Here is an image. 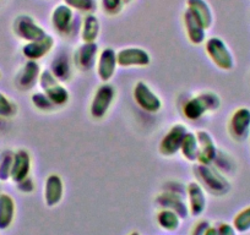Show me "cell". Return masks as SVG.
I'll use <instances>...</instances> for the list:
<instances>
[{"label": "cell", "mask_w": 250, "mask_h": 235, "mask_svg": "<svg viewBox=\"0 0 250 235\" xmlns=\"http://www.w3.org/2000/svg\"><path fill=\"white\" fill-rule=\"evenodd\" d=\"M199 184L203 186L204 190L213 196H225L229 193L230 184L227 180L223 173H221L215 165L200 164L199 163L194 170Z\"/></svg>", "instance_id": "6da1fadb"}, {"label": "cell", "mask_w": 250, "mask_h": 235, "mask_svg": "<svg viewBox=\"0 0 250 235\" xmlns=\"http://www.w3.org/2000/svg\"><path fill=\"white\" fill-rule=\"evenodd\" d=\"M221 107V98L215 92H204L185 103L183 113L189 120H198L208 112H216Z\"/></svg>", "instance_id": "7a4b0ae2"}, {"label": "cell", "mask_w": 250, "mask_h": 235, "mask_svg": "<svg viewBox=\"0 0 250 235\" xmlns=\"http://www.w3.org/2000/svg\"><path fill=\"white\" fill-rule=\"evenodd\" d=\"M206 53L217 68L229 71L234 68V57L228 45L218 37H211L205 43Z\"/></svg>", "instance_id": "3957f363"}, {"label": "cell", "mask_w": 250, "mask_h": 235, "mask_svg": "<svg viewBox=\"0 0 250 235\" xmlns=\"http://www.w3.org/2000/svg\"><path fill=\"white\" fill-rule=\"evenodd\" d=\"M38 82H40L41 88H42V92L54 103L55 107H62V105L68 103V90L64 86H62V83L54 78L50 70L42 71Z\"/></svg>", "instance_id": "277c9868"}, {"label": "cell", "mask_w": 250, "mask_h": 235, "mask_svg": "<svg viewBox=\"0 0 250 235\" xmlns=\"http://www.w3.org/2000/svg\"><path fill=\"white\" fill-rule=\"evenodd\" d=\"M13 31L16 37L26 43L40 40L48 35L30 15H19L14 20Z\"/></svg>", "instance_id": "5b68a950"}, {"label": "cell", "mask_w": 250, "mask_h": 235, "mask_svg": "<svg viewBox=\"0 0 250 235\" xmlns=\"http://www.w3.org/2000/svg\"><path fill=\"white\" fill-rule=\"evenodd\" d=\"M228 133L230 137L238 142H243L250 135V109L240 107L233 112L228 123Z\"/></svg>", "instance_id": "8992f818"}, {"label": "cell", "mask_w": 250, "mask_h": 235, "mask_svg": "<svg viewBox=\"0 0 250 235\" xmlns=\"http://www.w3.org/2000/svg\"><path fill=\"white\" fill-rule=\"evenodd\" d=\"M115 97V90L109 83H103L97 88L91 102L90 113L95 119H103L107 115Z\"/></svg>", "instance_id": "52a82bcc"}, {"label": "cell", "mask_w": 250, "mask_h": 235, "mask_svg": "<svg viewBox=\"0 0 250 235\" xmlns=\"http://www.w3.org/2000/svg\"><path fill=\"white\" fill-rule=\"evenodd\" d=\"M117 60L122 68H144L150 65L151 57L143 48L129 47L117 53Z\"/></svg>", "instance_id": "ba28073f"}, {"label": "cell", "mask_w": 250, "mask_h": 235, "mask_svg": "<svg viewBox=\"0 0 250 235\" xmlns=\"http://www.w3.org/2000/svg\"><path fill=\"white\" fill-rule=\"evenodd\" d=\"M134 99L136 104L147 113H157L162 108V102L158 96L144 81H139L134 87Z\"/></svg>", "instance_id": "9c48e42d"}, {"label": "cell", "mask_w": 250, "mask_h": 235, "mask_svg": "<svg viewBox=\"0 0 250 235\" xmlns=\"http://www.w3.org/2000/svg\"><path fill=\"white\" fill-rule=\"evenodd\" d=\"M52 26L59 35L66 36L73 31L75 20H74V10L65 4H59L55 6L50 16Z\"/></svg>", "instance_id": "30bf717a"}, {"label": "cell", "mask_w": 250, "mask_h": 235, "mask_svg": "<svg viewBox=\"0 0 250 235\" xmlns=\"http://www.w3.org/2000/svg\"><path fill=\"white\" fill-rule=\"evenodd\" d=\"M98 45L96 42L83 43L74 53V63L81 71H90L97 64Z\"/></svg>", "instance_id": "8fae6325"}, {"label": "cell", "mask_w": 250, "mask_h": 235, "mask_svg": "<svg viewBox=\"0 0 250 235\" xmlns=\"http://www.w3.org/2000/svg\"><path fill=\"white\" fill-rule=\"evenodd\" d=\"M187 133V128L182 124H177V125L172 126L160 143L161 155L165 156V157H170V156L175 155L178 151H180V146H182V142Z\"/></svg>", "instance_id": "7c38bea8"}, {"label": "cell", "mask_w": 250, "mask_h": 235, "mask_svg": "<svg viewBox=\"0 0 250 235\" xmlns=\"http://www.w3.org/2000/svg\"><path fill=\"white\" fill-rule=\"evenodd\" d=\"M118 60H117V53L113 48H104L102 52L100 53L97 59V64H96V69H97L98 78L103 81V82H108L112 80L113 76L115 75L117 71Z\"/></svg>", "instance_id": "4fadbf2b"}, {"label": "cell", "mask_w": 250, "mask_h": 235, "mask_svg": "<svg viewBox=\"0 0 250 235\" xmlns=\"http://www.w3.org/2000/svg\"><path fill=\"white\" fill-rule=\"evenodd\" d=\"M41 76V68L37 61L28 60L20 73L18 74L15 80V85L19 90L28 91L35 87L37 82L40 81Z\"/></svg>", "instance_id": "5bb4252c"}, {"label": "cell", "mask_w": 250, "mask_h": 235, "mask_svg": "<svg viewBox=\"0 0 250 235\" xmlns=\"http://www.w3.org/2000/svg\"><path fill=\"white\" fill-rule=\"evenodd\" d=\"M156 203L160 207L170 210L177 213L180 218H187L189 215V207L185 203L184 196L179 194L170 193V191H165L156 198Z\"/></svg>", "instance_id": "9a60e30c"}, {"label": "cell", "mask_w": 250, "mask_h": 235, "mask_svg": "<svg viewBox=\"0 0 250 235\" xmlns=\"http://www.w3.org/2000/svg\"><path fill=\"white\" fill-rule=\"evenodd\" d=\"M196 138L199 145L198 162L200 164H212L218 151L212 136L208 131L200 130L196 133Z\"/></svg>", "instance_id": "2e32d148"}, {"label": "cell", "mask_w": 250, "mask_h": 235, "mask_svg": "<svg viewBox=\"0 0 250 235\" xmlns=\"http://www.w3.org/2000/svg\"><path fill=\"white\" fill-rule=\"evenodd\" d=\"M54 47V39L50 35H47L44 38L35 42H27L22 47V54L28 60L37 61L45 55L49 54L50 50Z\"/></svg>", "instance_id": "e0dca14e"}, {"label": "cell", "mask_w": 250, "mask_h": 235, "mask_svg": "<svg viewBox=\"0 0 250 235\" xmlns=\"http://www.w3.org/2000/svg\"><path fill=\"white\" fill-rule=\"evenodd\" d=\"M187 195L189 200V213L193 217H198L205 211L206 208V196L205 190L199 183L191 181L187 186Z\"/></svg>", "instance_id": "ac0fdd59"}, {"label": "cell", "mask_w": 250, "mask_h": 235, "mask_svg": "<svg viewBox=\"0 0 250 235\" xmlns=\"http://www.w3.org/2000/svg\"><path fill=\"white\" fill-rule=\"evenodd\" d=\"M31 170V157L30 153L25 150H19L14 153L13 168H11L10 179L14 183H20L23 179L30 176Z\"/></svg>", "instance_id": "d6986e66"}, {"label": "cell", "mask_w": 250, "mask_h": 235, "mask_svg": "<svg viewBox=\"0 0 250 235\" xmlns=\"http://www.w3.org/2000/svg\"><path fill=\"white\" fill-rule=\"evenodd\" d=\"M187 9L205 30H208L212 26L213 13L206 0H187Z\"/></svg>", "instance_id": "ffe728a7"}, {"label": "cell", "mask_w": 250, "mask_h": 235, "mask_svg": "<svg viewBox=\"0 0 250 235\" xmlns=\"http://www.w3.org/2000/svg\"><path fill=\"white\" fill-rule=\"evenodd\" d=\"M64 195V184L62 178L57 174H50L45 180L44 202L48 207L59 205Z\"/></svg>", "instance_id": "44dd1931"}, {"label": "cell", "mask_w": 250, "mask_h": 235, "mask_svg": "<svg viewBox=\"0 0 250 235\" xmlns=\"http://www.w3.org/2000/svg\"><path fill=\"white\" fill-rule=\"evenodd\" d=\"M183 19H184V27L185 31H187V36L189 38V40L195 45L203 44L206 38L205 28L200 25V22L194 18L193 14L188 10V9L184 11Z\"/></svg>", "instance_id": "7402d4cb"}, {"label": "cell", "mask_w": 250, "mask_h": 235, "mask_svg": "<svg viewBox=\"0 0 250 235\" xmlns=\"http://www.w3.org/2000/svg\"><path fill=\"white\" fill-rule=\"evenodd\" d=\"M15 201L8 194H0V230H5L15 219Z\"/></svg>", "instance_id": "603a6c76"}, {"label": "cell", "mask_w": 250, "mask_h": 235, "mask_svg": "<svg viewBox=\"0 0 250 235\" xmlns=\"http://www.w3.org/2000/svg\"><path fill=\"white\" fill-rule=\"evenodd\" d=\"M100 31L101 25L97 16L93 14H86L81 23V38L83 43L96 42L100 36Z\"/></svg>", "instance_id": "cb8c5ba5"}, {"label": "cell", "mask_w": 250, "mask_h": 235, "mask_svg": "<svg viewBox=\"0 0 250 235\" xmlns=\"http://www.w3.org/2000/svg\"><path fill=\"white\" fill-rule=\"evenodd\" d=\"M50 73L54 75L59 82H65L71 78V66L68 60V57L59 54L50 64Z\"/></svg>", "instance_id": "d4e9b609"}, {"label": "cell", "mask_w": 250, "mask_h": 235, "mask_svg": "<svg viewBox=\"0 0 250 235\" xmlns=\"http://www.w3.org/2000/svg\"><path fill=\"white\" fill-rule=\"evenodd\" d=\"M180 151L185 159L189 162H196L199 157V145L196 135H194L193 133H187L180 146Z\"/></svg>", "instance_id": "484cf974"}, {"label": "cell", "mask_w": 250, "mask_h": 235, "mask_svg": "<svg viewBox=\"0 0 250 235\" xmlns=\"http://www.w3.org/2000/svg\"><path fill=\"white\" fill-rule=\"evenodd\" d=\"M157 223L166 232H175L180 225V217L173 211L163 208L157 213Z\"/></svg>", "instance_id": "4316f807"}, {"label": "cell", "mask_w": 250, "mask_h": 235, "mask_svg": "<svg viewBox=\"0 0 250 235\" xmlns=\"http://www.w3.org/2000/svg\"><path fill=\"white\" fill-rule=\"evenodd\" d=\"M232 225L237 233L250 232V206L243 208L234 215Z\"/></svg>", "instance_id": "83f0119b"}, {"label": "cell", "mask_w": 250, "mask_h": 235, "mask_svg": "<svg viewBox=\"0 0 250 235\" xmlns=\"http://www.w3.org/2000/svg\"><path fill=\"white\" fill-rule=\"evenodd\" d=\"M14 153L11 151H4L0 153V181H8L11 176Z\"/></svg>", "instance_id": "f1b7e54d"}, {"label": "cell", "mask_w": 250, "mask_h": 235, "mask_svg": "<svg viewBox=\"0 0 250 235\" xmlns=\"http://www.w3.org/2000/svg\"><path fill=\"white\" fill-rule=\"evenodd\" d=\"M64 4L73 10L85 14H93L97 9V0H64Z\"/></svg>", "instance_id": "f546056e"}, {"label": "cell", "mask_w": 250, "mask_h": 235, "mask_svg": "<svg viewBox=\"0 0 250 235\" xmlns=\"http://www.w3.org/2000/svg\"><path fill=\"white\" fill-rule=\"evenodd\" d=\"M18 113V107L4 93L0 92V118L10 119Z\"/></svg>", "instance_id": "4dcf8cb0"}, {"label": "cell", "mask_w": 250, "mask_h": 235, "mask_svg": "<svg viewBox=\"0 0 250 235\" xmlns=\"http://www.w3.org/2000/svg\"><path fill=\"white\" fill-rule=\"evenodd\" d=\"M32 103L38 110H43V112H50L55 107L54 103L47 97L43 92H37L32 95Z\"/></svg>", "instance_id": "1f68e13d"}, {"label": "cell", "mask_w": 250, "mask_h": 235, "mask_svg": "<svg viewBox=\"0 0 250 235\" xmlns=\"http://www.w3.org/2000/svg\"><path fill=\"white\" fill-rule=\"evenodd\" d=\"M124 0H101V8L107 15H118L123 10Z\"/></svg>", "instance_id": "d6a6232c"}, {"label": "cell", "mask_w": 250, "mask_h": 235, "mask_svg": "<svg viewBox=\"0 0 250 235\" xmlns=\"http://www.w3.org/2000/svg\"><path fill=\"white\" fill-rule=\"evenodd\" d=\"M16 185H18V189L21 191V193L30 194L35 190V184H33V180L30 178V176L26 179H23L22 181L18 183Z\"/></svg>", "instance_id": "836d02e7"}, {"label": "cell", "mask_w": 250, "mask_h": 235, "mask_svg": "<svg viewBox=\"0 0 250 235\" xmlns=\"http://www.w3.org/2000/svg\"><path fill=\"white\" fill-rule=\"evenodd\" d=\"M210 227L211 225L208 220H200V222L194 227L193 232H191V235H205Z\"/></svg>", "instance_id": "e575fe53"}, {"label": "cell", "mask_w": 250, "mask_h": 235, "mask_svg": "<svg viewBox=\"0 0 250 235\" xmlns=\"http://www.w3.org/2000/svg\"><path fill=\"white\" fill-rule=\"evenodd\" d=\"M217 233L218 235H237V232L233 228V225L228 224V223H222V224L218 225Z\"/></svg>", "instance_id": "d590c367"}, {"label": "cell", "mask_w": 250, "mask_h": 235, "mask_svg": "<svg viewBox=\"0 0 250 235\" xmlns=\"http://www.w3.org/2000/svg\"><path fill=\"white\" fill-rule=\"evenodd\" d=\"M205 235H218L217 228L210 227V228H208V232H206Z\"/></svg>", "instance_id": "8d00e7d4"}, {"label": "cell", "mask_w": 250, "mask_h": 235, "mask_svg": "<svg viewBox=\"0 0 250 235\" xmlns=\"http://www.w3.org/2000/svg\"><path fill=\"white\" fill-rule=\"evenodd\" d=\"M129 235H140V234H139L138 232H131L130 234H129Z\"/></svg>", "instance_id": "74e56055"}, {"label": "cell", "mask_w": 250, "mask_h": 235, "mask_svg": "<svg viewBox=\"0 0 250 235\" xmlns=\"http://www.w3.org/2000/svg\"><path fill=\"white\" fill-rule=\"evenodd\" d=\"M129 1H131V0H124V3H125V4L129 3Z\"/></svg>", "instance_id": "f35d334b"}, {"label": "cell", "mask_w": 250, "mask_h": 235, "mask_svg": "<svg viewBox=\"0 0 250 235\" xmlns=\"http://www.w3.org/2000/svg\"><path fill=\"white\" fill-rule=\"evenodd\" d=\"M0 78H1V73H0Z\"/></svg>", "instance_id": "ab89813d"}]
</instances>
